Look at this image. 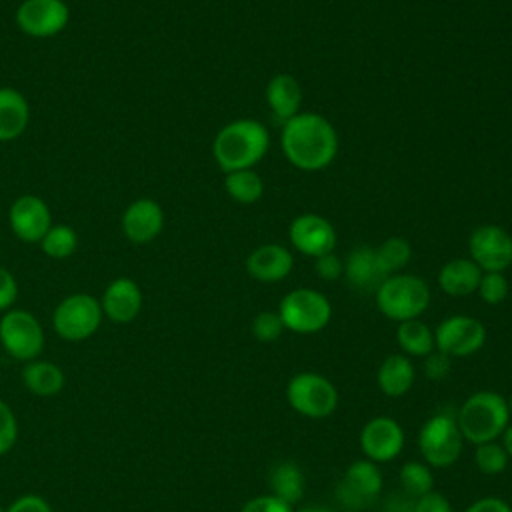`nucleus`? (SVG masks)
I'll return each mask as SVG.
<instances>
[{
  "mask_svg": "<svg viewBox=\"0 0 512 512\" xmlns=\"http://www.w3.org/2000/svg\"><path fill=\"white\" fill-rule=\"evenodd\" d=\"M280 144L292 166L304 172H318L336 158L338 134L322 114L298 112L282 124Z\"/></svg>",
  "mask_w": 512,
  "mask_h": 512,
  "instance_id": "obj_1",
  "label": "nucleus"
},
{
  "mask_svg": "<svg viewBox=\"0 0 512 512\" xmlns=\"http://www.w3.org/2000/svg\"><path fill=\"white\" fill-rule=\"evenodd\" d=\"M270 144L268 130L254 118L228 122L212 142V154L224 174L256 166Z\"/></svg>",
  "mask_w": 512,
  "mask_h": 512,
  "instance_id": "obj_2",
  "label": "nucleus"
},
{
  "mask_svg": "<svg viewBox=\"0 0 512 512\" xmlns=\"http://www.w3.org/2000/svg\"><path fill=\"white\" fill-rule=\"evenodd\" d=\"M456 422L464 442L474 446L502 436L510 424L508 402L494 390H480L468 396L456 412Z\"/></svg>",
  "mask_w": 512,
  "mask_h": 512,
  "instance_id": "obj_3",
  "label": "nucleus"
},
{
  "mask_svg": "<svg viewBox=\"0 0 512 512\" xmlns=\"http://www.w3.org/2000/svg\"><path fill=\"white\" fill-rule=\"evenodd\" d=\"M428 304L430 288L416 274H392L376 288L378 310L398 324L418 318Z\"/></svg>",
  "mask_w": 512,
  "mask_h": 512,
  "instance_id": "obj_4",
  "label": "nucleus"
},
{
  "mask_svg": "<svg viewBox=\"0 0 512 512\" xmlns=\"http://www.w3.org/2000/svg\"><path fill=\"white\" fill-rule=\"evenodd\" d=\"M464 438L460 434L456 414L436 412L430 416L418 432V448L428 466L448 468L456 464L462 454Z\"/></svg>",
  "mask_w": 512,
  "mask_h": 512,
  "instance_id": "obj_5",
  "label": "nucleus"
},
{
  "mask_svg": "<svg viewBox=\"0 0 512 512\" xmlns=\"http://www.w3.org/2000/svg\"><path fill=\"white\" fill-rule=\"evenodd\" d=\"M278 316L286 330L296 334H314L328 326L332 306L322 292L312 288H296L280 300Z\"/></svg>",
  "mask_w": 512,
  "mask_h": 512,
  "instance_id": "obj_6",
  "label": "nucleus"
},
{
  "mask_svg": "<svg viewBox=\"0 0 512 512\" xmlns=\"http://www.w3.org/2000/svg\"><path fill=\"white\" fill-rule=\"evenodd\" d=\"M286 400L294 412L304 418H328L338 406L336 386L322 374L298 372L288 380Z\"/></svg>",
  "mask_w": 512,
  "mask_h": 512,
  "instance_id": "obj_7",
  "label": "nucleus"
},
{
  "mask_svg": "<svg viewBox=\"0 0 512 512\" xmlns=\"http://www.w3.org/2000/svg\"><path fill=\"white\" fill-rule=\"evenodd\" d=\"M102 306L100 302L86 294H70L66 296L52 314V326L56 334L68 342H80L90 338L102 322Z\"/></svg>",
  "mask_w": 512,
  "mask_h": 512,
  "instance_id": "obj_8",
  "label": "nucleus"
},
{
  "mask_svg": "<svg viewBox=\"0 0 512 512\" xmlns=\"http://www.w3.org/2000/svg\"><path fill=\"white\" fill-rule=\"evenodd\" d=\"M382 492V474L370 460H354L336 484V500L344 510L360 512L370 508Z\"/></svg>",
  "mask_w": 512,
  "mask_h": 512,
  "instance_id": "obj_9",
  "label": "nucleus"
},
{
  "mask_svg": "<svg viewBox=\"0 0 512 512\" xmlns=\"http://www.w3.org/2000/svg\"><path fill=\"white\" fill-rule=\"evenodd\" d=\"M0 342L16 360H36L44 348V330L34 314L10 308L0 320Z\"/></svg>",
  "mask_w": 512,
  "mask_h": 512,
  "instance_id": "obj_10",
  "label": "nucleus"
},
{
  "mask_svg": "<svg viewBox=\"0 0 512 512\" xmlns=\"http://www.w3.org/2000/svg\"><path fill=\"white\" fill-rule=\"evenodd\" d=\"M486 342V326L466 314L444 318L434 330V346L448 358H466L476 354Z\"/></svg>",
  "mask_w": 512,
  "mask_h": 512,
  "instance_id": "obj_11",
  "label": "nucleus"
},
{
  "mask_svg": "<svg viewBox=\"0 0 512 512\" xmlns=\"http://www.w3.org/2000/svg\"><path fill=\"white\" fill-rule=\"evenodd\" d=\"M468 252L482 272H504L512 264V236L498 224H482L470 234Z\"/></svg>",
  "mask_w": 512,
  "mask_h": 512,
  "instance_id": "obj_12",
  "label": "nucleus"
},
{
  "mask_svg": "<svg viewBox=\"0 0 512 512\" xmlns=\"http://www.w3.org/2000/svg\"><path fill=\"white\" fill-rule=\"evenodd\" d=\"M70 10L64 0H24L16 8L18 28L34 38H50L66 28Z\"/></svg>",
  "mask_w": 512,
  "mask_h": 512,
  "instance_id": "obj_13",
  "label": "nucleus"
},
{
  "mask_svg": "<svg viewBox=\"0 0 512 512\" xmlns=\"http://www.w3.org/2000/svg\"><path fill=\"white\" fill-rule=\"evenodd\" d=\"M360 448L366 460L384 464L394 460L404 448V430L390 416H374L360 430Z\"/></svg>",
  "mask_w": 512,
  "mask_h": 512,
  "instance_id": "obj_14",
  "label": "nucleus"
},
{
  "mask_svg": "<svg viewBox=\"0 0 512 512\" xmlns=\"http://www.w3.org/2000/svg\"><path fill=\"white\" fill-rule=\"evenodd\" d=\"M290 244L304 256L318 258L328 254L336 246L334 226L320 214H300L290 222L288 228Z\"/></svg>",
  "mask_w": 512,
  "mask_h": 512,
  "instance_id": "obj_15",
  "label": "nucleus"
},
{
  "mask_svg": "<svg viewBox=\"0 0 512 512\" xmlns=\"http://www.w3.org/2000/svg\"><path fill=\"white\" fill-rule=\"evenodd\" d=\"M8 222L16 238L24 242H40L52 226V214L40 196L24 194L12 202Z\"/></svg>",
  "mask_w": 512,
  "mask_h": 512,
  "instance_id": "obj_16",
  "label": "nucleus"
},
{
  "mask_svg": "<svg viewBox=\"0 0 512 512\" xmlns=\"http://www.w3.org/2000/svg\"><path fill=\"white\" fill-rule=\"evenodd\" d=\"M164 228V210L152 198L134 200L122 214V232L134 244L154 240Z\"/></svg>",
  "mask_w": 512,
  "mask_h": 512,
  "instance_id": "obj_17",
  "label": "nucleus"
},
{
  "mask_svg": "<svg viewBox=\"0 0 512 512\" xmlns=\"http://www.w3.org/2000/svg\"><path fill=\"white\" fill-rule=\"evenodd\" d=\"M102 314L116 324L132 322L142 310V290L140 286L126 276L112 280L100 300Z\"/></svg>",
  "mask_w": 512,
  "mask_h": 512,
  "instance_id": "obj_18",
  "label": "nucleus"
},
{
  "mask_svg": "<svg viewBox=\"0 0 512 512\" xmlns=\"http://www.w3.org/2000/svg\"><path fill=\"white\" fill-rule=\"evenodd\" d=\"M294 266L292 252L282 244H262L254 248L246 258V272L258 282H280L284 280Z\"/></svg>",
  "mask_w": 512,
  "mask_h": 512,
  "instance_id": "obj_19",
  "label": "nucleus"
},
{
  "mask_svg": "<svg viewBox=\"0 0 512 512\" xmlns=\"http://www.w3.org/2000/svg\"><path fill=\"white\" fill-rule=\"evenodd\" d=\"M264 96L272 112V118L284 124L286 120L298 114V108L302 102V88L292 74L280 72L268 80Z\"/></svg>",
  "mask_w": 512,
  "mask_h": 512,
  "instance_id": "obj_20",
  "label": "nucleus"
},
{
  "mask_svg": "<svg viewBox=\"0 0 512 512\" xmlns=\"http://www.w3.org/2000/svg\"><path fill=\"white\" fill-rule=\"evenodd\" d=\"M30 106L26 98L10 86L0 88V142H12L26 130Z\"/></svg>",
  "mask_w": 512,
  "mask_h": 512,
  "instance_id": "obj_21",
  "label": "nucleus"
},
{
  "mask_svg": "<svg viewBox=\"0 0 512 512\" xmlns=\"http://www.w3.org/2000/svg\"><path fill=\"white\" fill-rule=\"evenodd\" d=\"M482 270L470 258L448 260L438 272V284L448 296H468L478 290Z\"/></svg>",
  "mask_w": 512,
  "mask_h": 512,
  "instance_id": "obj_22",
  "label": "nucleus"
},
{
  "mask_svg": "<svg viewBox=\"0 0 512 512\" xmlns=\"http://www.w3.org/2000/svg\"><path fill=\"white\" fill-rule=\"evenodd\" d=\"M414 378H416L414 364L410 362V358L406 354L386 356L376 372L378 388L390 398L404 396L412 388Z\"/></svg>",
  "mask_w": 512,
  "mask_h": 512,
  "instance_id": "obj_23",
  "label": "nucleus"
},
{
  "mask_svg": "<svg viewBox=\"0 0 512 512\" xmlns=\"http://www.w3.org/2000/svg\"><path fill=\"white\" fill-rule=\"evenodd\" d=\"M344 274L350 286H354L356 290H376L386 278L380 272L374 248L370 246H356L348 254L344 262Z\"/></svg>",
  "mask_w": 512,
  "mask_h": 512,
  "instance_id": "obj_24",
  "label": "nucleus"
},
{
  "mask_svg": "<svg viewBox=\"0 0 512 512\" xmlns=\"http://www.w3.org/2000/svg\"><path fill=\"white\" fill-rule=\"evenodd\" d=\"M268 484H270V494L284 500L290 506L300 502L306 492L304 472L292 460H282L274 464V468L270 470Z\"/></svg>",
  "mask_w": 512,
  "mask_h": 512,
  "instance_id": "obj_25",
  "label": "nucleus"
},
{
  "mask_svg": "<svg viewBox=\"0 0 512 512\" xmlns=\"http://www.w3.org/2000/svg\"><path fill=\"white\" fill-rule=\"evenodd\" d=\"M24 386L36 396H54L64 388V372L48 360H30L22 370Z\"/></svg>",
  "mask_w": 512,
  "mask_h": 512,
  "instance_id": "obj_26",
  "label": "nucleus"
},
{
  "mask_svg": "<svg viewBox=\"0 0 512 512\" xmlns=\"http://www.w3.org/2000/svg\"><path fill=\"white\" fill-rule=\"evenodd\" d=\"M396 342L400 350L410 358V356H428L430 352L436 350L434 346V332L418 318L406 320L398 324L396 330Z\"/></svg>",
  "mask_w": 512,
  "mask_h": 512,
  "instance_id": "obj_27",
  "label": "nucleus"
},
{
  "mask_svg": "<svg viewBox=\"0 0 512 512\" xmlns=\"http://www.w3.org/2000/svg\"><path fill=\"white\" fill-rule=\"evenodd\" d=\"M226 194L238 204H254L264 194V180L252 168L228 172L224 178Z\"/></svg>",
  "mask_w": 512,
  "mask_h": 512,
  "instance_id": "obj_28",
  "label": "nucleus"
},
{
  "mask_svg": "<svg viewBox=\"0 0 512 512\" xmlns=\"http://www.w3.org/2000/svg\"><path fill=\"white\" fill-rule=\"evenodd\" d=\"M374 254H376V262H378L380 272L388 278L392 274H398L408 264V260L412 256V248L404 238L392 236V238H386L374 250Z\"/></svg>",
  "mask_w": 512,
  "mask_h": 512,
  "instance_id": "obj_29",
  "label": "nucleus"
},
{
  "mask_svg": "<svg viewBox=\"0 0 512 512\" xmlns=\"http://www.w3.org/2000/svg\"><path fill=\"white\" fill-rule=\"evenodd\" d=\"M398 478H400V490H404L412 498H420V496L432 492V488H434V476L426 462L412 460V462L402 464Z\"/></svg>",
  "mask_w": 512,
  "mask_h": 512,
  "instance_id": "obj_30",
  "label": "nucleus"
},
{
  "mask_svg": "<svg viewBox=\"0 0 512 512\" xmlns=\"http://www.w3.org/2000/svg\"><path fill=\"white\" fill-rule=\"evenodd\" d=\"M42 252L50 258H68L70 254H74L76 246H78V234L72 226L68 224H52L50 230L44 234V238L40 240Z\"/></svg>",
  "mask_w": 512,
  "mask_h": 512,
  "instance_id": "obj_31",
  "label": "nucleus"
},
{
  "mask_svg": "<svg viewBox=\"0 0 512 512\" xmlns=\"http://www.w3.org/2000/svg\"><path fill=\"white\" fill-rule=\"evenodd\" d=\"M474 462H476L478 470L484 474H500L506 470L510 458H508L506 450L502 448V444L492 440V442H484V444L476 446Z\"/></svg>",
  "mask_w": 512,
  "mask_h": 512,
  "instance_id": "obj_32",
  "label": "nucleus"
},
{
  "mask_svg": "<svg viewBox=\"0 0 512 512\" xmlns=\"http://www.w3.org/2000/svg\"><path fill=\"white\" fill-rule=\"evenodd\" d=\"M476 292L484 304L496 306L508 296V280L502 272H482Z\"/></svg>",
  "mask_w": 512,
  "mask_h": 512,
  "instance_id": "obj_33",
  "label": "nucleus"
},
{
  "mask_svg": "<svg viewBox=\"0 0 512 512\" xmlns=\"http://www.w3.org/2000/svg\"><path fill=\"white\" fill-rule=\"evenodd\" d=\"M284 324L278 316V312H260L254 316L252 320V334L258 342H274L280 338V334L284 332Z\"/></svg>",
  "mask_w": 512,
  "mask_h": 512,
  "instance_id": "obj_34",
  "label": "nucleus"
},
{
  "mask_svg": "<svg viewBox=\"0 0 512 512\" xmlns=\"http://www.w3.org/2000/svg\"><path fill=\"white\" fill-rule=\"evenodd\" d=\"M18 440V422L12 408L0 398V456L10 452Z\"/></svg>",
  "mask_w": 512,
  "mask_h": 512,
  "instance_id": "obj_35",
  "label": "nucleus"
},
{
  "mask_svg": "<svg viewBox=\"0 0 512 512\" xmlns=\"http://www.w3.org/2000/svg\"><path fill=\"white\" fill-rule=\"evenodd\" d=\"M240 512H294V506L286 504L284 500L272 496V494H266V496H254L250 498L242 508Z\"/></svg>",
  "mask_w": 512,
  "mask_h": 512,
  "instance_id": "obj_36",
  "label": "nucleus"
},
{
  "mask_svg": "<svg viewBox=\"0 0 512 512\" xmlns=\"http://www.w3.org/2000/svg\"><path fill=\"white\" fill-rule=\"evenodd\" d=\"M316 264H314V270L316 274L322 278V280H338L342 274H344V264L342 260L334 254V252H328V254H322L318 258H314Z\"/></svg>",
  "mask_w": 512,
  "mask_h": 512,
  "instance_id": "obj_37",
  "label": "nucleus"
},
{
  "mask_svg": "<svg viewBox=\"0 0 512 512\" xmlns=\"http://www.w3.org/2000/svg\"><path fill=\"white\" fill-rule=\"evenodd\" d=\"M450 360L446 354L434 350L428 356H424V372L430 380H444L450 372Z\"/></svg>",
  "mask_w": 512,
  "mask_h": 512,
  "instance_id": "obj_38",
  "label": "nucleus"
},
{
  "mask_svg": "<svg viewBox=\"0 0 512 512\" xmlns=\"http://www.w3.org/2000/svg\"><path fill=\"white\" fill-rule=\"evenodd\" d=\"M412 512H452V504L444 494L432 490V492L416 498Z\"/></svg>",
  "mask_w": 512,
  "mask_h": 512,
  "instance_id": "obj_39",
  "label": "nucleus"
},
{
  "mask_svg": "<svg viewBox=\"0 0 512 512\" xmlns=\"http://www.w3.org/2000/svg\"><path fill=\"white\" fill-rule=\"evenodd\" d=\"M18 296V282L10 270L0 266V310H10Z\"/></svg>",
  "mask_w": 512,
  "mask_h": 512,
  "instance_id": "obj_40",
  "label": "nucleus"
},
{
  "mask_svg": "<svg viewBox=\"0 0 512 512\" xmlns=\"http://www.w3.org/2000/svg\"><path fill=\"white\" fill-rule=\"evenodd\" d=\"M6 512H52V508L38 494H22L6 508Z\"/></svg>",
  "mask_w": 512,
  "mask_h": 512,
  "instance_id": "obj_41",
  "label": "nucleus"
},
{
  "mask_svg": "<svg viewBox=\"0 0 512 512\" xmlns=\"http://www.w3.org/2000/svg\"><path fill=\"white\" fill-rule=\"evenodd\" d=\"M414 504H416V498H412L404 490H396L384 498L382 512H412Z\"/></svg>",
  "mask_w": 512,
  "mask_h": 512,
  "instance_id": "obj_42",
  "label": "nucleus"
},
{
  "mask_svg": "<svg viewBox=\"0 0 512 512\" xmlns=\"http://www.w3.org/2000/svg\"><path fill=\"white\" fill-rule=\"evenodd\" d=\"M464 512H512V506L498 496H484L474 500Z\"/></svg>",
  "mask_w": 512,
  "mask_h": 512,
  "instance_id": "obj_43",
  "label": "nucleus"
},
{
  "mask_svg": "<svg viewBox=\"0 0 512 512\" xmlns=\"http://www.w3.org/2000/svg\"><path fill=\"white\" fill-rule=\"evenodd\" d=\"M502 448L506 450V454H508V458L512 460V424H508L506 426V430L502 432Z\"/></svg>",
  "mask_w": 512,
  "mask_h": 512,
  "instance_id": "obj_44",
  "label": "nucleus"
},
{
  "mask_svg": "<svg viewBox=\"0 0 512 512\" xmlns=\"http://www.w3.org/2000/svg\"><path fill=\"white\" fill-rule=\"evenodd\" d=\"M296 512H334V510L328 508V506H324V504H308V506L298 508Z\"/></svg>",
  "mask_w": 512,
  "mask_h": 512,
  "instance_id": "obj_45",
  "label": "nucleus"
},
{
  "mask_svg": "<svg viewBox=\"0 0 512 512\" xmlns=\"http://www.w3.org/2000/svg\"><path fill=\"white\" fill-rule=\"evenodd\" d=\"M506 402H508V412H510V418H512V392H510V396L506 398Z\"/></svg>",
  "mask_w": 512,
  "mask_h": 512,
  "instance_id": "obj_46",
  "label": "nucleus"
},
{
  "mask_svg": "<svg viewBox=\"0 0 512 512\" xmlns=\"http://www.w3.org/2000/svg\"><path fill=\"white\" fill-rule=\"evenodd\" d=\"M0 512H6V508H2V506H0Z\"/></svg>",
  "mask_w": 512,
  "mask_h": 512,
  "instance_id": "obj_47",
  "label": "nucleus"
}]
</instances>
